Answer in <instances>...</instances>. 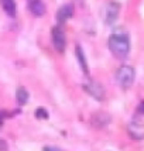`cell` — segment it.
Returning a JSON list of instances; mask_svg holds the SVG:
<instances>
[{
    "label": "cell",
    "mask_w": 144,
    "mask_h": 151,
    "mask_svg": "<svg viewBox=\"0 0 144 151\" xmlns=\"http://www.w3.org/2000/svg\"><path fill=\"white\" fill-rule=\"evenodd\" d=\"M109 50L114 58L123 61L130 54V40L125 31H114L109 37Z\"/></svg>",
    "instance_id": "6da1fadb"
},
{
    "label": "cell",
    "mask_w": 144,
    "mask_h": 151,
    "mask_svg": "<svg viewBox=\"0 0 144 151\" xmlns=\"http://www.w3.org/2000/svg\"><path fill=\"white\" fill-rule=\"evenodd\" d=\"M134 76H136V72H134V68L130 65H122L117 69L116 72V82L117 85L127 91L129 88H131L133 82H134Z\"/></svg>",
    "instance_id": "7a4b0ae2"
},
{
    "label": "cell",
    "mask_w": 144,
    "mask_h": 151,
    "mask_svg": "<svg viewBox=\"0 0 144 151\" xmlns=\"http://www.w3.org/2000/svg\"><path fill=\"white\" fill-rule=\"evenodd\" d=\"M82 88L85 89V92L88 95H91L92 98H95L96 100H103L105 99V88L100 85L99 82H96L95 79L92 78L84 79Z\"/></svg>",
    "instance_id": "3957f363"
},
{
    "label": "cell",
    "mask_w": 144,
    "mask_h": 151,
    "mask_svg": "<svg viewBox=\"0 0 144 151\" xmlns=\"http://www.w3.org/2000/svg\"><path fill=\"white\" fill-rule=\"evenodd\" d=\"M51 40H53V45L55 48V51L58 52H64L66 48V35H65V31L62 26H57L53 27L51 30Z\"/></svg>",
    "instance_id": "277c9868"
},
{
    "label": "cell",
    "mask_w": 144,
    "mask_h": 151,
    "mask_svg": "<svg viewBox=\"0 0 144 151\" xmlns=\"http://www.w3.org/2000/svg\"><path fill=\"white\" fill-rule=\"evenodd\" d=\"M119 13H120V4L117 1H109L107 4H105L102 16L106 26H113L119 17Z\"/></svg>",
    "instance_id": "5b68a950"
},
{
    "label": "cell",
    "mask_w": 144,
    "mask_h": 151,
    "mask_svg": "<svg viewBox=\"0 0 144 151\" xmlns=\"http://www.w3.org/2000/svg\"><path fill=\"white\" fill-rule=\"evenodd\" d=\"M73 13H75L73 4L65 3V4H62V6L59 7L58 12L55 13V20H57V23H58L59 26H62V24H65L66 21L73 16Z\"/></svg>",
    "instance_id": "8992f818"
},
{
    "label": "cell",
    "mask_w": 144,
    "mask_h": 151,
    "mask_svg": "<svg viewBox=\"0 0 144 151\" xmlns=\"http://www.w3.org/2000/svg\"><path fill=\"white\" fill-rule=\"evenodd\" d=\"M28 9H30L31 14L35 16V17H42L47 12L45 4L41 0H30L28 1Z\"/></svg>",
    "instance_id": "52a82bcc"
},
{
    "label": "cell",
    "mask_w": 144,
    "mask_h": 151,
    "mask_svg": "<svg viewBox=\"0 0 144 151\" xmlns=\"http://www.w3.org/2000/svg\"><path fill=\"white\" fill-rule=\"evenodd\" d=\"M75 55H76V59H78V64L79 66L82 68V71L85 75L89 73V69H88V61H86V57H85V52H84V50H82V47L76 45L75 47Z\"/></svg>",
    "instance_id": "ba28073f"
},
{
    "label": "cell",
    "mask_w": 144,
    "mask_h": 151,
    "mask_svg": "<svg viewBox=\"0 0 144 151\" xmlns=\"http://www.w3.org/2000/svg\"><path fill=\"white\" fill-rule=\"evenodd\" d=\"M28 98H30V93L27 91L26 88H23V86H20L17 88V91H16V99H17V103L20 106H24L28 102Z\"/></svg>",
    "instance_id": "9c48e42d"
},
{
    "label": "cell",
    "mask_w": 144,
    "mask_h": 151,
    "mask_svg": "<svg viewBox=\"0 0 144 151\" xmlns=\"http://www.w3.org/2000/svg\"><path fill=\"white\" fill-rule=\"evenodd\" d=\"M1 4H3V9H4V12L7 13V16L16 17V13H17L16 0H1Z\"/></svg>",
    "instance_id": "30bf717a"
},
{
    "label": "cell",
    "mask_w": 144,
    "mask_h": 151,
    "mask_svg": "<svg viewBox=\"0 0 144 151\" xmlns=\"http://www.w3.org/2000/svg\"><path fill=\"white\" fill-rule=\"evenodd\" d=\"M35 117L40 119V120H47L48 119V112H47L44 107H40L35 110Z\"/></svg>",
    "instance_id": "8fae6325"
},
{
    "label": "cell",
    "mask_w": 144,
    "mask_h": 151,
    "mask_svg": "<svg viewBox=\"0 0 144 151\" xmlns=\"http://www.w3.org/2000/svg\"><path fill=\"white\" fill-rule=\"evenodd\" d=\"M42 151H62L59 147H53V145H47L42 148Z\"/></svg>",
    "instance_id": "7c38bea8"
},
{
    "label": "cell",
    "mask_w": 144,
    "mask_h": 151,
    "mask_svg": "<svg viewBox=\"0 0 144 151\" xmlns=\"http://www.w3.org/2000/svg\"><path fill=\"white\" fill-rule=\"evenodd\" d=\"M6 150H7V143L3 138H0V151H6Z\"/></svg>",
    "instance_id": "4fadbf2b"
},
{
    "label": "cell",
    "mask_w": 144,
    "mask_h": 151,
    "mask_svg": "<svg viewBox=\"0 0 144 151\" xmlns=\"http://www.w3.org/2000/svg\"><path fill=\"white\" fill-rule=\"evenodd\" d=\"M138 110L144 113V102H143V103H140V107H138Z\"/></svg>",
    "instance_id": "5bb4252c"
}]
</instances>
